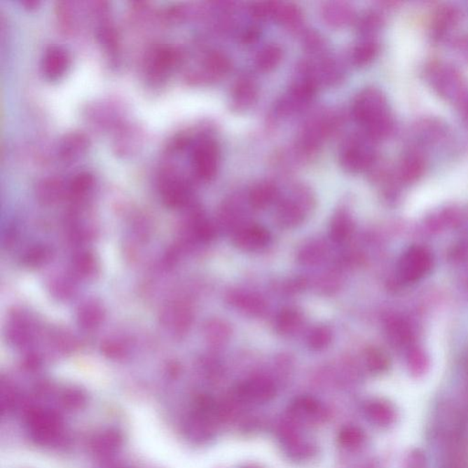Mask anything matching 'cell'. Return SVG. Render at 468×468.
Here are the masks:
<instances>
[{
    "mask_svg": "<svg viewBox=\"0 0 468 468\" xmlns=\"http://www.w3.org/2000/svg\"><path fill=\"white\" fill-rule=\"evenodd\" d=\"M102 311L97 305H88L80 312V319L86 328L95 326L101 321Z\"/></svg>",
    "mask_w": 468,
    "mask_h": 468,
    "instance_id": "obj_27",
    "label": "cell"
},
{
    "mask_svg": "<svg viewBox=\"0 0 468 468\" xmlns=\"http://www.w3.org/2000/svg\"><path fill=\"white\" fill-rule=\"evenodd\" d=\"M352 113L356 121L362 125L371 137L382 136L388 129L385 103L376 90H364L357 96Z\"/></svg>",
    "mask_w": 468,
    "mask_h": 468,
    "instance_id": "obj_1",
    "label": "cell"
},
{
    "mask_svg": "<svg viewBox=\"0 0 468 468\" xmlns=\"http://www.w3.org/2000/svg\"><path fill=\"white\" fill-rule=\"evenodd\" d=\"M277 188L272 183H259L251 191L250 203L256 209H263L274 200Z\"/></svg>",
    "mask_w": 468,
    "mask_h": 468,
    "instance_id": "obj_17",
    "label": "cell"
},
{
    "mask_svg": "<svg viewBox=\"0 0 468 468\" xmlns=\"http://www.w3.org/2000/svg\"><path fill=\"white\" fill-rule=\"evenodd\" d=\"M352 17V10L346 3H328L324 8V18L332 26L346 25Z\"/></svg>",
    "mask_w": 468,
    "mask_h": 468,
    "instance_id": "obj_15",
    "label": "cell"
},
{
    "mask_svg": "<svg viewBox=\"0 0 468 468\" xmlns=\"http://www.w3.org/2000/svg\"><path fill=\"white\" fill-rule=\"evenodd\" d=\"M205 66L207 73L221 76L229 71L230 61L223 53L212 52L206 57Z\"/></svg>",
    "mask_w": 468,
    "mask_h": 468,
    "instance_id": "obj_21",
    "label": "cell"
},
{
    "mask_svg": "<svg viewBox=\"0 0 468 468\" xmlns=\"http://www.w3.org/2000/svg\"><path fill=\"white\" fill-rule=\"evenodd\" d=\"M268 230L258 225L244 228L236 234L234 242L239 248L246 251H254L265 247L268 244Z\"/></svg>",
    "mask_w": 468,
    "mask_h": 468,
    "instance_id": "obj_9",
    "label": "cell"
},
{
    "mask_svg": "<svg viewBox=\"0 0 468 468\" xmlns=\"http://www.w3.org/2000/svg\"><path fill=\"white\" fill-rule=\"evenodd\" d=\"M99 38L109 52L110 50L111 52H115L117 44H118V41H117L118 38H117L115 29L112 26L107 25V24L101 26L100 29H99Z\"/></svg>",
    "mask_w": 468,
    "mask_h": 468,
    "instance_id": "obj_29",
    "label": "cell"
},
{
    "mask_svg": "<svg viewBox=\"0 0 468 468\" xmlns=\"http://www.w3.org/2000/svg\"><path fill=\"white\" fill-rule=\"evenodd\" d=\"M364 439L362 430L354 426H347L342 429L338 441L342 446L347 449H356L362 446Z\"/></svg>",
    "mask_w": 468,
    "mask_h": 468,
    "instance_id": "obj_22",
    "label": "cell"
},
{
    "mask_svg": "<svg viewBox=\"0 0 468 468\" xmlns=\"http://www.w3.org/2000/svg\"><path fill=\"white\" fill-rule=\"evenodd\" d=\"M161 191L165 202L170 207H179L188 200V186L178 176H175L172 170L165 171L161 179Z\"/></svg>",
    "mask_w": 468,
    "mask_h": 468,
    "instance_id": "obj_6",
    "label": "cell"
},
{
    "mask_svg": "<svg viewBox=\"0 0 468 468\" xmlns=\"http://www.w3.org/2000/svg\"><path fill=\"white\" fill-rule=\"evenodd\" d=\"M300 317L298 313L292 310H287L281 313L278 317L277 326L281 332L288 333L292 331L298 326Z\"/></svg>",
    "mask_w": 468,
    "mask_h": 468,
    "instance_id": "obj_28",
    "label": "cell"
},
{
    "mask_svg": "<svg viewBox=\"0 0 468 468\" xmlns=\"http://www.w3.org/2000/svg\"><path fill=\"white\" fill-rule=\"evenodd\" d=\"M282 60V50L277 45H267L261 50L256 57V65L259 70L268 71L279 64Z\"/></svg>",
    "mask_w": 468,
    "mask_h": 468,
    "instance_id": "obj_18",
    "label": "cell"
},
{
    "mask_svg": "<svg viewBox=\"0 0 468 468\" xmlns=\"http://www.w3.org/2000/svg\"><path fill=\"white\" fill-rule=\"evenodd\" d=\"M367 362L369 366L374 370H380L384 368L386 364L385 358H384L382 353L378 350H370L367 355Z\"/></svg>",
    "mask_w": 468,
    "mask_h": 468,
    "instance_id": "obj_30",
    "label": "cell"
},
{
    "mask_svg": "<svg viewBox=\"0 0 468 468\" xmlns=\"http://www.w3.org/2000/svg\"><path fill=\"white\" fill-rule=\"evenodd\" d=\"M73 3L70 1H57L56 15L58 20L60 28L62 31L69 34L74 31L75 27V15L73 8Z\"/></svg>",
    "mask_w": 468,
    "mask_h": 468,
    "instance_id": "obj_19",
    "label": "cell"
},
{
    "mask_svg": "<svg viewBox=\"0 0 468 468\" xmlns=\"http://www.w3.org/2000/svg\"><path fill=\"white\" fill-rule=\"evenodd\" d=\"M77 268L83 274H88L92 269V259L88 256H83L78 260Z\"/></svg>",
    "mask_w": 468,
    "mask_h": 468,
    "instance_id": "obj_31",
    "label": "cell"
},
{
    "mask_svg": "<svg viewBox=\"0 0 468 468\" xmlns=\"http://www.w3.org/2000/svg\"><path fill=\"white\" fill-rule=\"evenodd\" d=\"M351 232V223L346 215L340 214L335 218L332 223L331 236L336 242H342L347 239Z\"/></svg>",
    "mask_w": 468,
    "mask_h": 468,
    "instance_id": "obj_24",
    "label": "cell"
},
{
    "mask_svg": "<svg viewBox=\"0 0 468 468\" xmlns=\"http://www.w3.org/2000/svg\"><path fill=\"white\" fill-rule=\"evenodd\" d=\"M373 157L366 149L364 144L358 139H350L345 143L340 152V164L350 172L362 170L371 164Z\"/></svg>",
    "mask_w": 468,
    "mask_h": 468,
    "instance_id": "obj_4",
    "label": "cell"
},
{
    "mask_svg": "<svg viewBox=\"0 0 468 468\" xmlns=\"http://www.w3.org/2000/svg\"><path fill=\"white\" fill-rule=\"evenodd\" d=\"M65 191L64 182L61 179L50 177L39 182L37 196L41 202L50 204L61 199Z\"/></svg>",
    "mask_w": 468,
    "mask_h": 468,
    "instance_id": "obj_13",
    "label": "cell"
},
{
    "mask_svg": "<svg viewBox=\"0 0 468 468\" xmlns=\"http://www.w3.org/2000/svg\"><path fill=\"white\" fill-rule=\"evenodd\" d=\"M94 185V177L88 172H82L75 175L69 183V193L73 198L85 196L87 191L91 190Z\"/></svg>",
    "mask_w": 468,
    "mask_h": 468,
    "instance_id": "obj_20",
    "label": "cell"
},
{
    "mask_svg": "<svg viewBox=\"0 0 468 468\" xmlns=\"http://www.w3.org/2000/svg\"><path fill=\"white\" fill-rule=\"evenodd\" d=\"M330 341H331V332L325 326H319L314 329L308 338L309 346L311 347V349L317 350L328 347Z\"/></svg>",
    "mask_w": 468,
    "mask_h": 468,
    "instance_id": "obj_25",
    "label": "cell"
},
{
    "mask_svg": "<svg viewBox=\"0 0 468 468\" xmlns=\"http://www.w3.org/2000/svg\"><path fill=\"white\" fill-rule=\"evenodd\" d=\"M375 53L376 47L374 44L369 43L359 44L353 50V62L358 65L367 64L373 58Z\"/></svg>",
    "mask_w": 468,
    "mask_h": 468,
    "instance_id": "obj_26",
    "label": "cell"
},
{
    "mask_svg": "<svg viewBox=\"0 0 468 468\" xmlns=\"http://www.w3.org/2000/svg\"><path fill=\"white\" fill-rule=\"evenodd\" d=\"M142 141V135L134 128H123L117 135L115 146L119 155H129L136 151Z\"/></svg>",
    "mask_w": 468,
    "mask_h": 468,
    "instance_id": "obj_14",
    "label": "cell"
},
{
    "mask_svg": "<svg viewBox=\"0 0 468 468\" xmlns=\"http://www.w3.org/2000/svg\"><path fill=\"white\" fill-rule=\"evenodd\" d=\"M257 88L253 80L248 77L242 78L234 86L233 102L239 109H246L256 101Z\"/></svg>",
    "mask_w": 468,
    "mask_h": 468,
    "instance_id": "obj_12",
    "label": "cell"
},
{
    "mask_svg": "<svg viewBox=\"0 0 468 468\" xmlns=\"http://www.w3.org/2000/svg\"><path fill=\"white\" fill-rule=\"evenodd\" d=\"M69 65H70V55L64 48L50 46L45 50L41 68L48 79H58L65 74Z\"/></svg>",
    "mask_w": 468,
    "mask_h": 468,
    "instance_id": "obj_7",
    "label": "cell"
},
{
    "mask_svg": "<svg viewBox=\"0 0 468 468\" xmlns=\"http://www.w3.org/2000/svg\"><path fill=\"white\" fill-rule=\"evenodd\" d=\"M433 259L430 252L421 246H413L401 256L399 275L407 283H415L430 272Z\"/></svg>",
    "mask_w": 468,
    "mask_h": 468,
    "instance_id": "obj_2",
    "label": "cell"
},
{
    "mask_svg": "<svg viewBox=\"0 0 468 468\" xmlns=\"http://www.w3.org/2000/svg\"><path fill=\"white\" fill-rule=\"evenodd\" d=\"M90 146L88 137L79 131L65 134L60 141L58 154L62 160L73 161L82 157Z\"/></svg>",
    "mask_w": 468,
    "mask_h": 468,
    "instance_id": "obj_8",
    "label": "cell"
},
{
    "mask_svg": "<svg viewBox=\"0 0 468 468\" xmlns=\"http://www.w3.org/2000/svg\"><path fill=\"white\" fill-rule=\"evenodd\" d=\"M275 394L274 384L265 378H254L242 384L237 391L240 400L247 403H266Z\"/></svg>",
    "mask_w": 468,
    "mask_h": 468,
    "instance_id": "obj_5",
    "label": "cell"
},
{
    "mask_svg": "<svg viewBox=\"0 0 468 468\" xmlns=\"http://www.w3.org/2000/svg\"><path fill=\"white\" fill-rule=\"evenodd\" d=\"M220 152L214 141L203 139L195 146L192 154V167L200 181H209L217 173Z\"/></svg>",
    "mask_w": 468,
    "mask_h": 468,
    "instance_id": "obj_3",
    "label": "cell"
},
{
    "mask_svg": "<svg viewBox=\"0 0 468 468\" xmlns=\"http://www.w3.org/2000/svg\"><path fill=\"white\" fill-rule=\"evenodd\" d=\"M181 60V53L170 47H160L154 50L150 61V74L160 77Z\"/></svg>",
    "mask_w": 468,
    "mask_h": 468,
    "instance_id": "obj_11",
    "label": "cell"
},
{
    "mask_svg": "<svg viewBox=\"0 0 468 468\" xmlns=\"http://www.w3.org/2000/svg\"><path fill=\"white\" fill-rule=\"evenodd\" d=\"M324 410L314 399L303 397L296 401L291 408L292 421L319 422L324 418Z\"/></svg>",
    "mask_w": 468,
    "mask_h": 468,
    "instance_id": "obj_10",
    "label": "cell"
},
{
    "mask_svg": "<svg viewBox=\"0 0 468 468\" xmlns=\"http://www.w3.org/2000/svg\"><path fill=\"white\" fill-rule=\"evenodd\" d=\"M272 17L287 27H295L301 22L302 13L295 5L274 2Z\"/></svg>",
    "mask_w": 468,
    "mask_h": 468,
    "instance_id": "obj_16",
    "label": "cell"
},
{
    "mask_svg": "<svg viewBox=\"0 0 468 468\" xmlns=\"http://www.w3.org/2000/svg\"><path fill=\"white\" fill-rule=\"evenodd\" d=\"M366 413L371 421L379 425L387 424L392 419V411L385 404L378 401L369 404L366 407Z\"/></svg>",
    "mask_w": 468,
    "mask_h": 468,
    "instance_id": "obj_23",
    "label": "cell"
},
{
    "mask_svg": "<svg viewBox=\"0 0 468 468\" xmlns=\"http://www.w3.org/2000/svg\"><path fill=\"white\" fill-rule=\"evenodd\" d=\"M22 4L25 6L26 8H35L40 4V1H38V0H24Z\"/></svg>",
    "mask_w": 468,
    "mask_h": 468,
    "instance_id": "obj_32",
    "label": "cell"
}]
</instances>
